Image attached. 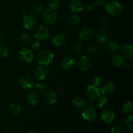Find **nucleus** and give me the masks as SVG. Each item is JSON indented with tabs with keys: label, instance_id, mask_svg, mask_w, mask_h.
I'll list each match as a JSON object with an SVG mask.
<instances>
[{
	"label": "nucleus",
	"instance_id": "nucleus-1",
	"mask_svg": "<svg viewBox=\"0 0 133 133\" xmlns=\"http://www.w3.org/2000/svg\"><path fill=\"white\" fill-rule=\"evenodd\" d=\"M105 9L108 14L113 17L118 16L120 15L121 13L123 11V5L120 1L118 0H112L105 5Z\"/></svg>",
	"mask_w": 133,
	"mask_h": 133
},
{
	"label": "nucleus",
	"instance_id": "nucleus-2",
	"mask_svg": "<svg viewBox=\"0 0 133 133\" xmlns=\"http://www.w3.org/2000/svg\"><path fill=\"white\" fill-rule=\"evenodd\" d=\"M54 58V55L51 51L45 49L40 52L38 55V62L40 65L46 66L50 64Z\"/></svg>",
	"mask_w": 133,
	"mask_h": 133
},
{
	"label": "nucleus",
	"instance_id": "nucleus-3",
	"mask_svg": "<svg viewBox=\"0 0 133 133\" xmlns=\"http://www.w3.org/2000/svg\"><path fill=\"white\" fill-rule=\"evenodd\" d=\"M42 21L47 25H53L57 19V14L55 10L51 9H47L43 12L42 14Z\"/></svg>",
	"mask_w": 133,
	"mask_h": 133
},
{
	"label": "nucleus",
	"instance_id": "nucleus-4",
	"mask_svg": "<svg viewBox=\"0 0 133 133\" xmlns=\"http://www.w3.org/2000/svg\"><path fill=\"white\" fill-rule=\"evenodd\" d=\"M18 58L23 63L30 64L33 61V52L28 48H22L18 52Z\"/></svg>",
	"mask_w": 133,
	"mask_h": 133
},
{
	"label": "nucleus",
	"instance_id": "nucleus-5",
	"mask_svg": "<svg viewBox=\"0 0 133 133\" xmlns=\"http://www.w3.org/2000/svg\"><path fill=\"white\" fill-rule=\"evenodd\" d=\"M19 84L23 89L28 90L32 88L35 86V80L29 75L25 74L20 77L19 79Z\"/></svg>",
	"mask_w": 133,
	"mask_h": 133
},
{
	"label": "nucleus",
	"instance_id": "nucleus-6",
	"mask_svg": "<svg viewBox=\"0 0 133 133\" xmlns=\"http://www.w3.org/2000/svg\"><path fill=\"white\" fill-rule=\"evenodd\" d=\"M34 37L38 42H42L47 40L49 37V31L44 25H40L35 30Z\"/></svg>",
	"mask_w": 133,
	"mask_h": 133
},
{
	"label": "nucleus",
	"instance_id": "nucleus-7",
	"mask_svg": "<svg viewBox=\"0 0 133 133\" xmlns=\"http://www.w3.org/2000/svg\"><path fill=\"white\" fill-rule=\"evenodd\" d=\"M22 23L24 28L27 30L33 29L37 24L36 17L32 14H27L23 16Z\"/></svg>",
	"mask_w": 133,
	"mask_h": 133
},
{
	"label": "nucleus",
	"instance_id": "nucleus-8",
	"mask_svg": "<svg viewBox=\"0 0 133 133\" xmlns=\"http://www.w3.org/2000/svg\"><path fill=\"white\" fill-rule=\"evenodd\" d=\"M82 116L84 120L88 122H93L97 118V112L92 107L85 108L82 112Z\"/></svg>",
	"mask_w": 133,
	"mask_h": 133
},
{
	"label": "nucleus",
	"instance_id": "nucleus-9",
	"mask_svg": "<svg viewBox=\"0 0 133 133\" xmlns=\"http://www.w3.org/2000/svg\"><path fill=\"white\" fill-rule=\"evenodd\" d=\"M93 35V31L88 27H84L78 32V38L81 41H88L92 39Z\"/></svg>",
	"mask_w": 133,
	"mask_h": 133
},
{
	"label": "nucleus",
	"instance_id": "nucleus-10",
	"mask_svg": "<svg viewBox=\"0 0 133 133\" xmlns=\"http://www.w3.org/2000/svg\"><path fill=\"white\" fill-rule=\"evenodd\" d=\"M86 93L90 99L95 100L100 96L101 90L98 87H96L92 84V85H90L87 87V90H86Z\"/></svg>",
	"mask_w": 133,
	"mask_h": 133
},
{
	"label": "nucleus",
	"instance_id": "nucleus-11",
	"mask_svg": "<svg viewBox=\"0 0 133 133\" xmlns=\"http://www.w3.org/2000/svg\"><path fill=\"white\" fill-rule=\"evenodd\" d=\"M48 74V70L46 67L42 65L37 66L34 70L33 75L35 79L38 81H42L46 77Z\"/></svg>",
	"mask_w": 133,
	"mask_h": 133
},
{
	"label": "nucleus",
	"instance_id": "nucleus-12",
	"mask_svg": "<svg viewBox=\"0 0 133 133\" xmlns=\"http://www.w3.org/2000/svg\"><path fill=\"white\" fill-rule=\"evenodd\" d=\"M58 99L57 94L54 90L49 89L46 90L44 94V99L49 105H53L55 103Z\"/></svg>",
	"mask_w": 133,
	"mask_h": 133
},
{
	"label": "nucleus",
	"instance_id": "nucleus-13",
	"mask_svg": "<svg viewBox=\"0 0 133 133\" xmlns=\"http://www.w3.org/2000/svg\"><path fill=\"white\" fill-rule=\"evenodd\" d=\"M115 89V84L113 82L109 81L103 84L100 90H101V93H102V94L105 95V96H109V95L114 94Z\"/></svg>",
	"mask_w": 133,
	"mask_h": 133
},
{
	"label": "nucleus",
	"instance_id": "nucleus-14",
	"mask_svg": "<svg viewBox=\"0 0 133 133\" xmlns=\"http://www.w3.org/2000/svg\"><path fill=\"white\" fill-rule=\"evenodd\" d=\"M122 55L128 59L133 58V45L131 43H126L121 48Z\"/></svg>",
	"mask_w": 133,
	"mask_h": 133
},
{
	"label": "nucleus",
	"instance_id": "nucleus-15",
	"mask_svg": "<svg viewBox=\"0 0 133 133\" xmlns=\"http://www.w3.org/2000/svg\"><path fill=\"white\" fill-rule=\"evenodd\" d=\"M114 117H115V115L112 110H105L101 114V119L105 125H108L112 122L114 119Z\"/></svg>",
	"mask_w": 133,
	"mask_h": 133
},
{
	"label": "nucleus",
	"instance_id": "nucleus-16",
	"mask_svg": "<svg viewBox=\"0 0 133 133\" xmlns=\"http://www.w3.org/2000/svg\"><path fill=\"white\" fill-rule=\"evenodd\" d=\"M40 101V96L38 92H30L27 96V101L31 106H36L39 104Z\"/></svg>",
	"mask_w": 133,
	"mask_h": 133
},
{
	"label": "nucleus",
	"instance_id": "nucleus-17",
	"mask_svg": "<svg viewBox=\"0 0 133 133\" xmlns=\"http://www.w3.org/2000/svg\"><path fill=\"white\" fill-rule=\"evenodd\" d=\"M92 61L90 58L87 55H83L81 57L79 61V66L83 71H87L90 68Z\"/></svg>",
	"mask_w": 133,
	"mask_h": 133
},
{
	"label": "nucleus",
	"instance_id": "nucleus-18",
	"mask_svg": "<svg viewBox=\"0 0 133 133\" xmlns=\"http://www.w3.org/2000/svg\"><path fill=\"white\" fill-rule=\"evenodd\" d=\"M61 66L64 69L66 70H70V69L72 68L75 64V61L73 57H70V56H67L65 57L61 61Z\"/></svg>",
	"mask_w": 133,
	"mask_h": 133
},
{
	"label": "nucleus",
	"instance_id": "nucleus-19",
	"mask_svg": "<svg viewBox=\"0 0 133 133\" xmlns=\"http://www.w3.org/2000/svg\"><path fill=\"white\" fill-rule=\"evenodd\" d=\"M70 9L74 12H79L84 9V5L81 0H71L70 3Z\"/></svg>",
	"mask_w": 133,
	"mask_h": 133
},
{
	"label": "nucleus",
	"instance_id": "nucleus-20",
	"mask_svg": "<svg viewBox=\"0 0 133 133\" xmlns=\"http://www.w3.org/2000/svg\"><path fill=\"white\" fill-rule=\"evenodd\" d=\"M96 38L99 43H105L109 39V33L104 29H100L96 32Z\"/></svg>",
	"mask_w": 133,
	"mask_h": 133
},
{
	"label": "nucleus",
	"instance_id": "nucleus-21",
	"mask_svg": "<svg viewBox=\"0 0 133 133\" xmlns=\"http://www.w3.org/2000/svg\"><path fill=\"white\" fill-rule=\"evenodd\" d=\"M105 49L107 52L110 53H114L119 49V45L114 40H110L106 42L105 44Z\"/></svg>",
	"mask_w": 133,
	"mask_h": 133
},
{
	"label": "nucleus",
	"instance_id": "nucleus-22",
	"mask_svg": "<svg viewBox=\"0 0 133 133\" xmlns=\"http://www.w3.org/2000/svg\"><path fill=\"white\" fill-rule=\"evenodd\" d=\"M53 44L57 47H62L66 44V38L64 34H58L53 37Z\"/></svg>",
	"mask_w": 133,
	"mask_h": 133
},
{
	"label": "nucleus",
	"instance_id": "nucleus-23",
	"mask_svg": "<svg viewBox=\"0 0 133 133\" xmlns=\"http://www.w3.org/2000/svg\"><path fill=\"white\" fill-rule=\"evenodd\" d=\"M8 110H9V112L13 116H18L20 115L22 109L19 104L12 103L8 107Z\"/></svg>",
	"mask_w": 133,
	"mask_h": 133
},
{
	"label": "nucleus",
	"instance_id": "nucleus-24",
	"mask_svg": "<svg viewBox=\"0 0 133 133\" xmlns=\"http://www.w3.org/2000/svg\"><path fill=\"white\" fill-rule=\"evenodd\" d=\"M110 61H111L112 64L117 68L122 67L125 64V61L123 57L118 55H113L110 58Z\"/></svg>",
	"mask_w": 133,
	"mask_h": 133
},
{
	"label": "nucleus",
	"instance_id": "nucleus-25",
	"mask_svg": "<svg viewBox=\"0 0 133 133\" xmlns=\"http://www.w3.org/2000/svg\"><path fill=\"white\" fill-rule=\"evenodd\" d=\"M72 104L75 107L80 109V108L83 107L85 105V100L83 98V97H80V96H76V97H74L72 99Z\"/></svg>",
	"mask_w": 133,
	"mask_h": 133
},
{
	"label": "nucleus",
	"instance_id": "nucleus-26",
	"mask_svg": "<svg viewBox=\"0 0 133 133\" xmlns=\"http://www.w3.org/2000/svg\"><path fill=\"white\" fill-rule=\"evenodd\" d=\"M20 42L23 45H29L32 42V38L28 33H23L20 38Z\"/></svg>",
	"mask_w": 133,
	"mask_h": 133
},
{
	"label": "nucleus",
	"instance_id": "nucleus-27",
	"mask_svg": "<svg viewBox=\"0 0 133 133\" xmlns=\"http://www.w3.org/2000/svg\"><path fill=\"white\" fill-rule=\"evenodd\" d=\"M122 112L124 114H129L132 110V105L131 101H126L122 105Z\"/></svg>",
	"mask_w": 133,
	"mask_h": 133
},
{
	"label": "nucleus",
	"instance_id": "nucleus-28",
	"mask_svg": "<svg viewBox=\"0 0 133 133\" xmlns=\"http://www.w3.org/2000/svg\"><path fill=\"white\" fill-rule=\"evenodd\" d=\"M31 11L32 14H38L43 10V7L41 4L35 3L31 6Z\"/></svg>",
	"mask_w": 133,
	"mask_h": 133
},
{
	"label": "nucleus",
	"instance_id": "nucleus-29",
	"mask_svg": "<svg viewBox=\"0 0 133 133\" xmlns=\"http://www.w3.org/2000/svg\"><path fill=\"white\" fill-rule=\"evenodd\" d=\"M9 51L7 47L0 43V58H6L9 55Z\"/></svg>",
	"mask_w": 133,
	"mask_h": 133
},
{
	"label": "nucleus",
	"instance_id": "nucleus-30",
	"mask_svg": "<svg viewBox=\"0 0 133 133\" xmlns=\"http://www.w3.org/2000/svg\"><path fill=\"white\" fill-rule=\"evenodd\" d=\"M68 22L71 25H77L80 22V18L79 16L76 14L71 15L68 18Z\"/></svg>",
	"mask_w": 133,
	"mask_h": 133
},
{
	"label": "nucleus",
	"instance_id": "nucleus-31",
	"mask_svg": "<svg viewBox=\"0 0 133 133\" xmlns=\"http://www.w3.org/2000/svg\"><path fill=\"white\" fill-rule=\"evenodd\" d=\"M74 50L75 53L77 54H80L83 52V45L81 42L77 41L74 43Z\"/></svg>",
	"mask_w": 133,
	"mask_h": 133
},
{
	"label": "nucleus",
	"instance_id": "nucleus-32",
	"mask_svg": "<svg viewBox=\"0 0 133 133\" xmlns=\"http://www.w3.org/2000/svg\"><path fill=\"white\" fill-rule=\"evenodd\" d=\"M125 125L127 128L130 130L133 129V115L132 114H129L126 117L125 119Z\"/></svg>",
	"mask_w": 133,
	"mask_h": 133
},
{
	"label": "nucleus",
	"instance_id": "nucleus-33",
	"mask_svg": "<svg viewBox=\"0 0 133 133\" xmlns=\"http://www.w3.org/2000/svg\"><path fill=\"white\" fill-rule=\"evenodd\" d=\"M97 52V48L96 45H90L87 50V54L90 57H94L96 55Z\"/></svg>",
	"mask_w": 133,
	"mask_h": 133
},
{
	"label": "nucleus",
	"instance_id": "nucleus-34",
	"mask_svg": "<svg viewBox=\"0 0 133 133\" xmlns=\"http://www.w3.org/2000/svg\"><path fill=\"white\" fill-rule=\"evenodd\" d=\"M103 82V78L100 75H96L92 79L93 85L96 86V87H99L100 85L102 84Z\"/></svg>",
	"mask_w": 133,
	"mask_h": 133
},
{
	"label": "nucleus",
	"instance_id": "nucleus-35",
	"mask_svg": "<svg viewBox=\"0 0 133 133\" xmlns=\"http://www.w3.org/2000/svg\"><path fill=\"white\" fill-rule=\"evenodd\" d=\"M97 103L99 108H103L107 103V98L105 96H99L97 98Z\"/></svg>",
	"mask_w": 133,
	"mask_h": 133
},
{
	"label": "nucleus",
	"instance_id": "nucleus-36",
	"mask_svg": "<svg viewBox=\"0 0 133 133\" xmlns=\"http://www.w3.org/2000/svg\"><path fill=\"white\" fill-rule=\"evenodd\" d=\"M35 88L36 92H43L46 89V84L42 82L38 83L35 85Z\"/></svg>",
	"mask_w": 133,
	"mask_h": 133
},
{
	"label": "nucleus",
	"instance_id": "nucleus-37",
	"mask_svg": "<svg viewBox=\"0 0 133 133\" xmlns=\"http://www.w3.org/2000/svg\"><path fill=\"white\" fill-rule=\"evenodd\" d=\"M49 6L51 9L53 10H58L60 7V2L58 0H50Z\"/></svg>",
	"mask_w": 133,
	"mask_h": 133
},
{
	"label": "nucleus",
	"instance_id": "nucleus-38",
	"mask_svg": "<svg viewBox=\"0 0 133 133\" xmlns=\"http://www.w3.org/2000/svg\"><path fill=\"white\" fill-rule=\"evenodd\" d=\"M111 133H124V128L121 125H114L112 128Z\"/></svg>",
	"mask_w": 133,
	"mask_h": 133
},
{
	"label": "nucleus",
	"instance_id": "nucleus-39",
	"mask_svg": "<svg viewBox=\"0 0 133 133\" xmlns=\"http://www.w3.org/2000/svg\"><path fill=\"white\" fill-rule=\"evenodd\" d=\"M93 4L96 6H105L107 3V1L106 0H93Z\"/></svg>",
	"mask_w": 133,
	"mask_h": 133
},
{
	"label": "nucleus",
	"instance_id": "nucleus-40",
	"mask_svg": "<svg viewBox=\"0 0 133 133\" xmlns=\"http://www.w3.org/2000/svg\"><path fill=\"white\" fill-rule=\"evenodd\" d=\"M40 44L38 42H35L32 43L31 45V49L32 51H37L40 49Z\"/></svg>",
	"mask_w": 133,
	"mask_h": 133
},
{
	"label": "nucleus",
	"instance_id": "nucleus-41",
	"mask_svg": "<svg viewBox=\"0 0 133 133\" xmlns=\"http://www.w3.org/2000/svg\"><path fill=\"white\" fill-rule=\"evenodd\" d=\"M124 64L129 69H132L133 68V63L131 61H127L126 62H125Z\"/></svg>",
	"mask_w": 133,
	"mask_h": 133
},
{
	"label": "nucleus",
	"instance_id": "nucleus-42",
	"mask_svg": "<svg viewBox=\"0 0 133 133\" xmlns=\"http://www.w3.org/2000/svg\"><path fill=\"white\" fill-rule=\"evenodd\" d=\"M4 37H5V35H4V33L2 32V31H0V42L3 40Z\"/></svg>",
	"mask_w": 133,
	"mask_h": 133
},
{
	"label": "nucleus",
	"instance_id": "nucleus-43",
	"mask_svg": "<svg viewBox=\"0 0 133 133\" xmlns=\"http://www.w3.org/2000/svg\"><path fill=\"white\" fill-rule=\"evenodd\" d=\"M84 8H85L87 10H89V11H91V10H93V7L91 6H88H88H84Z\"/></svg>",
	"mask_w": 133,
	"mask_h": 133
},
{
	"label": "nucleus",
	"instance_id": "nucleus-44",
	"mask_svg": "<svg viewBox=\"0 0 133 133\" xmlns=\"http://www.w3.org/2000/svg\"><path fill=\"white\" fill-rule=\"evenodd\" d=\"M53 133H65L64 132H62V131H55V132H54Z\"/></svg>",
	"mask_w": 133,
	"mask_h": 133
},
{
	"label": "nucleus",
	"instance_id": "nucleus-45",
	"mask_svg": "<svg viewBox=\"0 0 133 133\" xmlns=\"http://www.w3.org/2000/svg\"><path fill=\"white\" fill-rule=\"evenodd\" d=\"M28 133H36V132H34V131H29V132H28Z\"/></svg>",
	"mask_w": 133,
	"mask_h": 133
},
{
	"label": "nucleus",
	"instance_id": "nucleus-46",
	"mask_svg": "<svg viewBox=\"0 0 133 133\" xmlns=\"http://www.w3.org/2000/svg\"><path fill=\"white\" fill-rule=\"evenodd\" d=\"M12 133H16V132H12Z\"/></svg>",
	"mask_w": 133,
	"mask_h": 133
}]
</instances>
